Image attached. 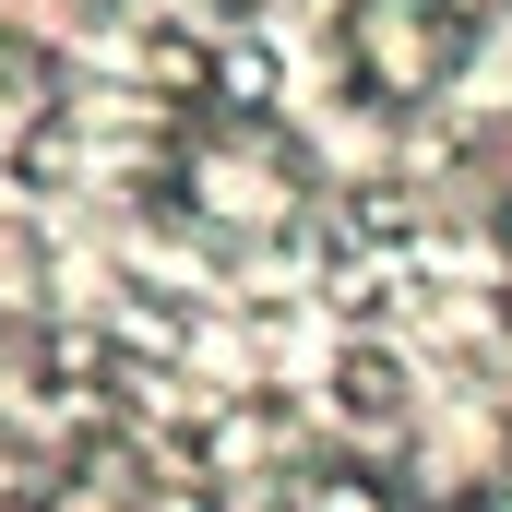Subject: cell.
Instances as JSON below:
<instances>
[{"mask_svg": "<svg viewBox=\"0 0 512 512\" xmlns=\"http://www.w3.org/2000/svg\"><path fill=\"white\" fill-rule=\"evenodd\" d=\"M310 512H382V489H370V477H322V489H310Z\"/></svg>", "mask_w": 512, "mask_h": 512, "instance_id": "277c9868", "label": "cell"}, {"mask_svg": "<svg viewBox=\"0 0 512 512\" xmlns=\"http://www.w3.org/2000/svg\"><path fill=\"white\" fill-rule=\"evenodd\" d=\"M167 179H179V191H191V215H215V227H286V215H298V155H286L262 120L191 131Z\"/></svg>", "mask_w": 512, "mask_h": 512, "instance_id": "7a4b0ae2", "label": "cell"}, {"mask_svg": "<svg viewBox=\"0 0 512 512\" xmlns=\"http://www.w3.org/2000/svg\"><path fill=\"white\" fill-rule=\"evenodd\" d=\"M346 417H370V429H393V417H405V393H393V358H382V346H358V358H346Z\"/></svg>", "mask_w": 512, "mask_h": 512, "instance_id": "3957f363", "label": "cell"}, {"mask_svg": "<svg viewBox=\"0 0 512 512\" xmlns=\"http://www.w3.org/2000/svg\"><path fill=\"white\" fill-rule=\"evenodd\" d=\"M489 512H512V501H489Z\"/></svg>", "mask_w": 512, "mask_h": 512, "instance_id": "5b68a950", "label": "cell"}, {"mask_svg": "<svg viewBox=\"0 0 512 512\" xmlns=\"http://www.w3.org/2000/svg\"><path fill=\"white\" fill-rule=\"evenodd\" d=\"M477 24H489V0H346L334 48H346L358 96H382V108H417V96H441V84L465 72Z\"/></svg>", "mask_w": 512, "mask_h": 512, "instance_id": "6da1fadb", "label": "cell"}]
</instances>
